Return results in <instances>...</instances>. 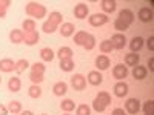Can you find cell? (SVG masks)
I'll return each mask as SVG.
<instances>
[{"mask_svg": "<svg viewBox=\"0 0 154 115\" xmlns=\"http://www.w3.org/2000/svg\"><path fill=\"white\" fill-rule=\"evenodd\" d=\"M140 108L143 109V114H145V115H154V112H152V109H154V101H152V100L145 101L143 106H140Z\"/></svg>", "mask_w": 154, "mask_h": 115, "instance_id": "cell-38", "label": "cell"}, {"mask_svg": "<svg viewBox=\"0 0 154 115\" xmlns=\"http://www.w3.org/2000/svg\"><path fill=\"white\" fill-rule=\"evenodd\" d=\"M109 65H111V61H109V58H108V55H99L97 58H96V66H97V71H105V69H108L109 68Z\"/></svg>", "mask_w": 154, "mask_h": 115, "instance_id": "cell-16", "label": "cell"}, {"mask_svg": "<svg viewBox=\"0 0 154 115\" xmlns=\"http://www.w3.org/2000/svg\"><path fill=\"white\" fill-rule=\"evenodd\" d=\"M22 28H23V29H22L23 34L35 31V20H32V19H25V20H23V25H22Z\"/></svg>", "mask_w": 154, "mask_h": 115, "instance_id": "cell-26", "label": "cell"}, {"mask_svg": "<svg viewBox=\"0 0 154 115\" xmlns=\"http://www.w3.org/2000/svg\"><path fill=\"white\" fill-rule=\"evenodd\" d=\"M86 80H88V83H89V84H93V86H99V84H102V81H103V77H102V74H100L99 71H91V72L88 74Z\"/></svg>", "mask_w": 154, "mask_h": 115, "instance_id": "cell-12", "label": "cell"}, {"mask_svg": "<svg viewBox=\"0 0 154 115\" xmlns=\"http://www.w3.org/2000/svg\"><path fill=\"white\" fill-rule=\"evenodd\" d=\"M25 12L29 17H32V20H35V19L38 20V19H43L46 16V8L38 2H29L25 6Z\"/></svg>", "mask_w": 154, "mask_h": 115, "instance_id": "cell-1", "label": "cell"}, {"mask_svg": "<svg viewBox=\"0 0 154 115\" xmlns=\"http://www.w3.org/2000/svg\"><path fill=\"white\" fill-rule=\"evenodd\" d=\"M8 112H11L12 115L20 114V112H22V103H20V101H17V100L9 101V105H8Z\"/></svg>", "mask_w": 154, "mask_h": 115, "instance_id": "cell-28", "label": "cell"}, {"mask_svg": "<svg viewBox=\"0 0 154 115\" xmlns=\"http://www.w3.org/2000/svg\"><path fill=\"white\" fill-rule=\"evenodd\" d=\"M111 115H126V112H125L123 109L117 108V109H114V111H112V114H111Z\"/></svg>", "mask_w": 154, "mask_h": 115, "instance_id": "cell-45", "label": "cell"}, {"mask_svg": "<svg viewBox=\"0 0 154 115\" xmlns=\"http://www.w3.org/2000/svg\"><path fill=\"white\" fill-rule=\"evenodd\" d=\"M86 37H88V32H86V31H77V32L74 34V43L79 45V46H83Z\"/></svg>", "mask_w": 154, "mask_h": 115, "instance_id": "cell-30", "label": "cell"}, {"mask_svg": "<svg viewBox=\"0 0 154 115\" xmlns=\"http://www.w3.org/2000/svg\"><path fill=\"white\" fill-rule=\"evenodd\" d=\"M114 28H116V29H117V31L122 34V32H125V31H126L128 28H130V26H128V25H126L123 20H120V19L117 17V19L114 20Z\"/></svg>", "mask_w": 154, "mask_h": 115, "instance_id": "cell-37", "label": "cell"}, {"mask_svg": "<svg viewBox=\"0 0 154 115\" xmlns=\"http://www.w3.org/2000/svg\"><path fill=\"white\" fill-rule=\"evenodd\" d=\"M88 12H89V9H88L86 3H77V5L74 6V16H75L77 19H80V20L88 17Z\"/></svg>", "mask_w": 154, "mask_h": 115, "instance_id": "cell-11", "label": "cell"}, {"mask_svg": "<svg viewBox=\"0 0 154 115\" xmlns=\"http://www.w3.org/2000/svg\"><path fill=\"white\" fill-rule=\"evenodd\" d=\"M94 46H96V37H94L93 34H88L86 40H85V43H83V48H85L86 51H91V49H94Z\"/></svg>", "mask_w": 154, "mask_h": 115, "instance_id": "cell-35", "label": "cell"}, {"mask_svg": "<svg viewBox=\"0 0 154 115\" xmlns=\"http://www.w3.org/2000/svg\"><path fill=\"white\" fill-rule=\"evenodd\" d=\"M111 43H112V48L114 49H117V51H122L125 46H126V37H125V34H120V32H117V34H114L112 37H111V40H109Z\"/></svg>", "mask_w": 154, "mask_h": 115, "instance_id": "cell-4", "label": "cell"}, {"mask_svg": "<svg viewBox=\"0 0 154 115\" xmlns=\"http://www.w3.org/2000/svg\"><path fill=\"white\" fill-rule=\"evenodd\" d=\"M99 48H100V51H102V54H109V52H112V43L109 42V40H103L100 45H99Z\"/></svg>", "mask_w": 154, "mask_h": 115, "instance_id": "cell-34", "label": "cell"}, {"mask_svg": "<svg viewBox=\"0 0 154 115\" xmlns=\"http://www.w3.org/2000/svg\"><path fill=\"white\" fill-rule=\"evenodd\" d=\"M0 115H8V108L5 105H0Z\"/></svg>", "mask_w": 154, "mask_h": 115, "instance_id": "cell-46", "label": "cell"}, {"mask_svg": "<svg viewBox=\"0 0 154 115\" xmlns=\"http://www.w3.org/2000/svg\"><path fill=\"white\" fill-rule=\"evenodd\" d=\"M112 77L119 81H123V78L128 77V68L123 66V65H116L112 68Z\"/></svg>", "mask_w": 154, "mask_h": 115, "instance_id": "cell-7", "label": "cell"}, {"mask_svg": "<svg viewBox=\"0 0 154 115\" xmlns=\"http://www.w3.org/2000/svg\"><path fill=\"white\" fill-rule=\"evenodd\" d=\"M22 87V81L19 77H11V78L8 80V89L11 92H19Z\"/></svg>", "mask_w": 154, "mask_h": 115, "instance_id": "cell-21", "label": "cell"}, {"mask_svg": "<svg viewBox=\"0 0 154 115\" xmlns=\"http://www.w3.org/2000/svg\"><path fill=\"white\" fill-rule=\"evenodd\" d=\"M42 29H43V32H46V34H53V32H54L56 29H59V28H57V26H54L53 23H49V22L46 20V22L42 25Z\"/></svg>", "mask_w": 154, "mask_h": 115, "instance_id": "cell-41", "label": "cell"}, {"mask_svg": "<svg viewBox=\"0 0 154 115\" xmlns=\"http://www.w3.org/2000/svg\"><path fill=\"white\" fill-rule=\"evenodd\" d=\"M54 51L51 49V48H42L40 49V57L43 61H53L54 60Z\"/></svg>", "mask_w": 154, "mask_h": 115, "instance_id": "cell-25", "label": "cell"}, {"mask_svg": "<svg viewBox=\"0 0 154 115\" xmlns=\"http://www.w3.org/2000/svg\"><path fill=\"white\" fill-rule=\"evenodd\" d=\"M0 84H2V77H0Z\"/></svg>", "mask_w": 154, "mask_h": 115, "instance_id": "cell-49", "label": "cell"}, {"mask_svg": "<svg viewBox=\"0 0 154 115\" xmlns=\"http://www.w3.org/2000/svg\"><path fill=\"white\" fill-rule=\"evenodd\" d=\"M48 22L49 23H53L54 26H60V25L63 23V16H62V12H59V11H53L49 14V19H48Z\"/></svg>", "mask_w": 154, "mask_h": 115, "instance_id": "cell-20", "label": "cell"}, {"mask_svg": "<svg viewBox=\"0 0 154 115\" xmlns=\"http://www.w3.org/2000/svg\"><path fill=\"white\" fill-rule=\"evenodd\" d=\"M108 16L106 14H93V16H89L88 17V22H89V25L91 26H94V28H99V26H103V25H106L108 23Z\"/></svg>", "mask_w": 154, "mask_h": 115, "instance_id": "cell-3", "label": "cell"}, {"mask_svg": "<svg viewBox=\"0 0 154 115\" xmlns=\"http://www.w3.org/2000/svg\"><path fill=\"white\" fill-rule=\"evenodd\" d=\"M59 31H60V35L62 37H71L74 35V31H75V26L72 23H62L59 26Z\"/></svg>", "mask_w": 154, "mask_h": 115, "instance_id": "cell-15", "label": "cell"}, {"mask_svg": "<svg viewBox=\"0 0 154 115\" xmlns=\"http://www.w3.org/2000/svg\"><path fill=\"white\" fill-rule=\"evenodd\" d=\"M53 92H54V95H57V97L65 95V94L68 92V84H66L65 81H59V83H56V84L53 86Z\"/></svg>", "mask_w": 154, "mask_h": 115, "instance_id": "cell-19", "label": "cell"}, {"mask_svg": "<svg viewBox=\"0 0 154 115\" xmlns=\"http://www.w3.org/2000/svg\"><path fill=\"white\" fill-rule=\"evenodd\" d=\"M100 103H103L105 106H108L109 103H111V95L108 94V92H105V91H102V92H99L97 94V97H96Z\"/></svg>", "mask_w": 154, "mask_h": 115, "instance_id": "cell-36", "label": "cell"}, {"mask_svg": "<svg viewBox=\"0 0 154 115\" xmlns=\"http://www.w3.org/2000/svg\"><path fill=\"white\" fill-rule=\"evenodd\" d=\"M60 108H62V111H63V112H71V111H74L75 103H74L72 100L66 98V100H63L62 103H60Z\"/></svg>", "mask_w": 154, "mask_h": 115, "instance_id": "cell-33", "label": "cell"}, {"mask_svg": "<svg viewBox=\"0 0 154 115\" xmlns=\"http://www.w3.org/2000/svg\"><path fill=\"white\" fill-rule=\"evenodd\" d=\"M38 40H40V35H38L37 31L23 34V43H25V45H28V46H34V45H37Z\"/></svg>", "mask_w": 154, "mask_h": 115, "instance_id": "cell-10", "label": "cell"}, {"mask_svg": "<svg viewBox=\"0 0 154 115\" xmlns=\"http://www.w3.org/2000/svg\"><path fill=\"white\" fill-rule=\"evenodd\" d=\"M100 6L105 11V14H111V12H114L116 8H117V3H116V0H102Z\"/></svg>", "mask_w": 154, "mask_h": 115, "instance_id": "cell-18", "label": "cell"}, {"mask_svg": "<svg viewBox=\"0 0 154 115\" xmlns=\"http://www.w3.org/2000/svg\"><path fill=\"white\" fill-rule=\"evenodd\" d=\"M137 17H139V20L142 22V23H149V22H152V11H151V8H148V6L140 8L139 12H137Z\"/></svg>", "mask_w": 154, "mask_h": 115, "instance_id": "cell-9", "label": "cell"}, {"mask_svg": "<svg viewBox=\"0 0 154 115\" xmlns=\"http://www.w3.org/2000/svg\"><path fill=\"white\" fill-rule=\"evenodd\" d=\"M75 115H91V108L88 105H80L75 109Z\"/></svg>", "mask_w": 154, "mask_h": 115, "instance_id": "cell-40", "label": "cell"}, {"mask_svg": "<svg viewBox=\"0 0 154 115\" xmlns=\"http://www.w3.org/2000/svg\"><path fill=\"white\" fill-rule=\"evenodd\" d=\"M93 108H94L96 112H103V111L106 109V106H105L103 103H100L97 98H94V101H93Z\"/></svg>", "mask_w": 154, "mask_h": 115, "instance_id": "cell-42", "label": "cell"}, {"mask_svg": "<svg viewBox=\"0 0 154 115\" xmlns=\"http://www.w3.org/2000/svg\"><path fill=\"white\" fill-rule=\"evenodd\" d=\"M71 86L74 87V91H83L86 87V78L82 74H75L74 77H71Z\"/></svg>", "mask_w": 154, "mask_h": 115, "instance_id": "cell-5", "label": "cell"}, {"mask_svg": "<svg viewBox=\"0 0 154 115\" xmlns=\"http://www.w3.org/2000/svg\"><path fill=\"white\" fill-rule=\"evenodd\" d=\"M125 109L128 114L131 115H136L139 111H140V101L137 98H128L126 103H125Z\"/></svg>", "mask_w": 154, "mask_h": 115, "instance_id": "cell-6", "label": "cell"}, {"mask_svg": "<svg viewBox=\"0 0 154 115\" xmlns=\"http://www.w3.org/2000/svg\"><path fill=\"white\" fill-rule=\"evenodd\" d=\"M45 65L43 63H34L31 65V74H29V80L32 81V84H40L43 81V75H45Z\"/></svg>", "mask_w": 154, "mask_h": 115, "instance_id": "cell-2", "label": "cell"}, {"mask_svg": "<svg viewBox=\"0 0 154 115\" xmlns=\"http://www.w3.org/2000/svg\"><path fill=\"white\" fill-rule=\"evenodd\" d=\"M146 74H148V69H146L145 66L137 65V66H134V69H133V77H134L136 80H143L145 77H146Z\"/></svg>", "mask_w": 154, "mask_h": 115, "instance_id": "cell-23", "label": "cell"}, {"mask_svg": "<svg viewBox=\"0 0 154 115\" xmlns=\"http://www.w3.org/2000/svg\"><path fill=\"white\" fill-rule=\"evenodd\" d=\"M20 115H34V114H32L31 111H22V112H20Z\"/></svg>", "mask_w": 154, "mask_h": 115, "instance_id": "cell-47", "label": "cell"}, {"mask_svg": "<svg viewBox=\"0 0 154 115\" xmlns=\"http://www.w3.org/2000/svg\"><path fill=\"white\" fill-rule=\"evenodd\" d=\"M28 95H29L31 98H34V100L40 98V97H42V89H40V86H38V84H32V86H29V89H28Z\"/></svg>", "mask_w": 154, "mask_h": 115, "instance_id": "cell-32", "label": "cell"}, {"mask_svg": "<svg viewBox=\"0 0 154 115\" xmlns=\"http://www.w3.org/2000/svg\"><path fill=\"white\" fill-rule=\"evenodd\" d=\"M28 68H29V63H28V60H26V58H20V60H17V61H16V72H17V74L25 72Z\"/></svg>", "mask_w": 154, "mask_h": 115, "instance_id": "cell-31", "label": "cell"}, {"mask_svg": "<svg viewBox=\"0 0 154 115\" xmlns=\"http://www.w3.org/2000/svg\"><path fill=\"white\" fill-rule=\"evenodd\" d=\"M9 40L11 43H23V31L22 29H12L9 32Z\"/></svg>", "mask_w": 154, "mask_h": 115, "instance_id": "cell-24", "label": "cell"}, {"mask_svg": "<svg viewBox=\"0 0 154 115\" xmlns=\"http://www.w3.org/2000/svg\"><path fill=\"white\" fill-rule=\"evenodd\" d=\"M139 61H140V55L136 54V52H131V54H126L125 55V63H126V68L128 66H137L139 65Z\"/></svg>", "mask_w": 154, "mask_h": 115, "instance_id": "cell-22", "label": "cell"}, {"mask_svg": "<svg viewBox=\"0 0 154 115\" xmlns=\"http://www.w3.org/2000/svg\"><path fill=\"white\" fill-rule=\"evenodd\" d=\"M60 69L63 72H71L74 69V60L72 58H65V60H60Z\"/></svg>", "mask_w": 154, "mask_h": 115, "instance_id": "cell-27", "label": "cell"}, {"mask_svg": "<svg viewBox=\"0 0 154 115\" xmlns=\"http://www.w3.org/2000/svg\"><path fill=\"white\" fill-rule=\"evenodd\" d=\"M63 115H69V112H65V114H63Z\"/></svg>", "mask_w": 154, "mask_h": 115, "instance_id": "cell-48", "label": "cell"}, {"mask_svg": "<svg viewBox=\"0 0 154 115\" xmlns=\"http://www.w3.org/2000/svg\"><path fill=\"white\" fill-rule=\"evenodd\" d=\"M119 19L123 20L128 26H131L133 22H134V12H133L131 9H122V11L119 12Z\"/></svg>", "mask_w": 154, "mask_h": 115, "instance_id": "cell-14", "label": "cell"}, {"mask_svg": "<svg viewBox=\"0 0 154 115\" xmlns=\"http://www.w3.org/2000/svg\"><path fill=\"white\" fill-rule=\"evenodd\" d=\"M16 71V61L11 58L0 60V72H12Z\"/></svg>", "mask_w": 154, "mask_h": 115, "instance_id": "cell-13", "label": "cell"}, {"mask_svg": "<svg viewBox=\"0 0 154 115\" xmlns=\"http://www.w3.org/2000/svg\"><path fill=\"white\" fill-rule=\"evenodd\" d=\"M146 45H148V49H149L151 52H152V51H154V37H152V35H151V37H148Z\"/></svg>", "mask_w": 154, "mask_h": 115, "instance_id": "cell-43", "label": "cell"}, {"mask_svg": "<svg viewBox=\"0 0 154 115\" xmlns=\"http://www.w3.org/2000/svg\"><path fill=\"white\" fill-rule=\"evenodd\" d=\"M128 92H130V87H128V84L125 81H117L114 84V95L119 97V98H123L128 95Z\"/></svg>", "mask_w": 154, "mask_h": 115, "instance_id": "cell-8", "label": "cell"}, {"mask_svg": "<svg viewBox=\"0 0 154 115\" xmlns=\"http://www.w3.org/2000/svg\"><path fill=\"white\" fill-rule=\"evenodd\" d=\"M145 45V40H143V37H134L133 40L130 42V48H131V52H139L140 49L143 48Z\"/></svg>", "mask_w": 154, "mask_h": 115, "instance_id": "cell-17", "label": "cell"}, {"mask_svg": "<svg viewBox=\"0 0 154 115\" xmlns=\"http://www.w3.org/2000/svg\"><path fill=\"white\" fill-rule=\"evenodd\" d=\"M72 49L71 48H68V46H63V48H60L59 49V52H57V55H59V58L60 60H65V58H72Z\"/></svg>", "mask_w": 154, "mask_h": 115, "instance_id": "cell-29", "label": "cell"}, {"mask_svg": "<svg viewBox=\"0 0 154 115\" xmlns=\"http://www.w3.org/2000/svg\"><path fill=\"white\" fill-rule=\"evenodd\" d=\"M148 69L154 72V57H149L148 58Z\"/></svg>", "mask_w": 154, "mask_h": 115, "instance_id": "cell-44", "label": "cell"}, {"mask_svg": "<svg viewBox=\"0 0 154 115\" xmlns=\"http://www.w3.org/2000/svg\"><path fill=\"white\" fill-rule=\"evenodd\" d=\"M43 115H46V114H43Z\"/></svg>", "mask_w": 154, "mask_h": 115, "instance_id": "cell-50", "label": "cell"}, {"mask_svg": "<svg viewBox=\"0 0 154 115\" xmlns=\"http://www.w3.org/2000/svg\"><path fill=\"white\" fill-rule=\"evenodd\" d=\"M12 2L11 0H0V19H5L6 17V9Z\"/></svg>", "mask_w": 154, "mask_h": 115, "instance_id": "cell-39", "label": "cell"}]
</instances>
